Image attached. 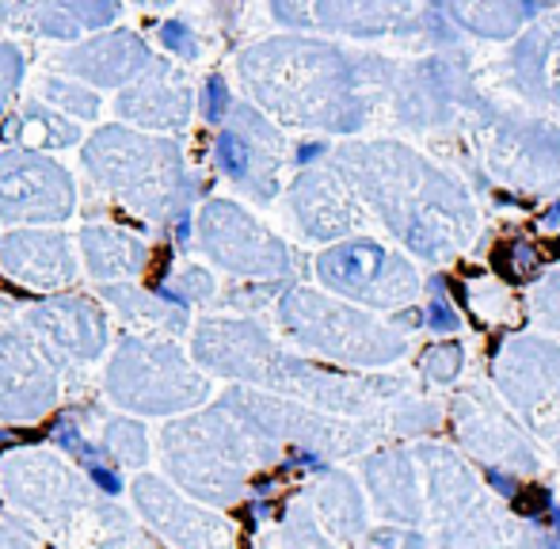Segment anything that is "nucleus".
<instances>
[{"instance_id": "f257e3e1", "label": "nucleus", "mask_w": 560, "mask_h": 549, "mask_svg": "<svg viewBox=\"0 0 560 549\" xmlns=\"http://www.w3.org/2000/svg\"><path fill=\"white\" fill-rule=\"evenodd\" d=\"M0 489L58 549H156L112 497L46 451L8 454L0 462Z\"/></svg>"}, {"instance_id": "f03ea898", "label": "nucleus", "mask_w": 560, "mask_h": 549, "mask_svg": "<svg viewBox=\"0 0 560 549\" xmlns=\"http://www.w3.org/2000/svg\"><path fill=\"white\" fill-rule=\"evenodd\" d=\"M84 172L115 202L149 222L184 218L191 184L176 141L141 135L130 127H100L84 141Z\"/></svg>"}, {"instance_id": "7ed1b4c3", "label": "nucleus", "mask_w": 560, "mask_h": 549, "mask_svg": "<svg viewBox=\"0 0 560 549\" xmlns=\"http://www.w3.org/2000/svg\"><path fill=\"white\" fill-rule=\"evenodd\" d=\"M107 397L126 412L168 416L207 397V378L172 340L122 336L107 366Z\"/></svg>"}, {"instance_id": "20e7f679", "label": "nucleus", "mask_w": 560, "mask_h": 549, "mask_svg": "<svg viewBox=\"0 0 560 549\" xmlns=\"http://www.w3.org/2000/svg\"><path fill=\"white\" fill-rule=\"evenodd\" d=\"M161 458L179 489L225 504L244 474V439L225 401L210 412L172 420L161 431Z\"/></svg>"}, {"instance_id": "39448f33", "label": "nucleus", "mask_w": 560, "mask_h": 549, "mask_svg": "<svg viewBox=\"0 0 560 549\" xmlns=\"http://www.w3.org/2000/svg\"><path fill=\"white\" fill-rule=\"evenodd\" d=\"M69 359L27 325L0 328V420L31 423L54 412Z\"/></svg>"}, {"instance_id": "423d86ee", "label": "nucleus", "mask_w": 560, "mask_h": 549, "mask_svg": "<svg viewBox=\"0 0 560 549\" xmlns=\"http://www.w3.org/2000/svg\"><path fill=\"white\" fill-rule=\"evenodd\" d=\"M77 207L73 176L54 156L4 149L0 153V222L4 225H54Z\"/></svg>"}, {"instance_id": "0eeeda50", "label": "nucleus", "mask_w": 560, "mask_h": 549, "mask_svg": "<svg viewBox=\"0 0 560 549\" xmlns=\"http://www.w3.org/2000/svg\"><path fill=\"white\" fill-rule=\"evenodd\" d=\"M156 61L161 58L149 50L141 35H133V31H104V35L89 38V43L69 46L66 54H58L54 66H58L61 73L77 77L81 84L126 92L130 84H138Z\"/></svg>"}, {"instance_id": "6e6552de", "label": "nucleus", "mask_w": 560, "mask_h": 549, "mask_svg": "<svg viewBox=\"0 0 560 549\" xmlns=\"http://www.w3.org/2000/svg\"><path fill=\"white\" fill-rule=\"evenodd\" d=\"M23 325L43 336L46 343H54L66 359H84V363L100 359L107 351V343H112L107 313L84 294L50 297V302L35 305L23 317Z\"/></svg>"}, {"instance_id": "1a4fd4ad", "label": "nucleus", "mask_w": 560, "mask_h": 549, "mask_svg": "<svg viewBox=\"0 0 560 549\" xmlns=\"http://www.w3.org/2000/svg\"><path fill=\"white\" fill-rule=\"evenodd\" d=\"M130 492L149 527L168 538L176 549H229V530L222 523L202 512V507L179 500L161 477H153V474L133 477Z\"/></svg>"}, {"instance_id": "9d476101", "label": "nucleus", "mask_w": 560, "mask_h": 549, "mask_svg": "<svg viewBox=\"0 0 560 549\" xmlns=\"http://www.w3.org/2000/svg\"><path fill=\"white\" fill-rule=\"evenodd\" d=\"M0 271L27 290H61L77 279V253L66 233L15 230L0 237Z\"/></svg>"}, {"instance_id": "9b49d317", "label": "nucleus", "mask_w": 560, "mask_h": 549, "mask_svg": "<svg viewBox=\"0 0 560 549\" xmlns=\"http://www.w3.org/2000/svg\"><path fill=\"white\" fill-rule=\"evenodd\" d=\"M115 112L122 122H133L141 135H149V130H179L191 119V89L176 77L172 61H156L138 84L118 92Z\"/></svg>"}, {"instance_id": "f8f14e48", "label": "nucleus", "mask_w": 560, "mask_h": 549, "mask_svg": "<svg viewBox=\"0 0 560 549\" xmlns=\"http://www.w3.org/2000/svg\"><path fill=\"white\" fill-rule=\"evenodd\" d=\"M202 248L229 271H267L275 264L271 241L259 237V230L229 202H210L199 218Z\"/></svg>"}, {"instance_id": "ddd939ff", "label": "nucleus", "mask_w": 560, "mask_h": 549, "mask_svg": "<svg viewBox=\"0 0 560 549\" xmlns=\"http://www.w3.org/2000/svg\"><path fill=\"white\" fill-rule=\"evenodd\" d=\"M81 253L89 274L104 282V287L112 279L115 282L130 279V274H138L149 264V248L133 233L118 230V225H84Z\"/></svg>"}, {"instance_id": "4468645a", "label": "nucleus", "mask_w": 560, "mask_h": 549, "mask_svg": "<svg viewBox=\"0 0 560 549\" xmlns=\"http://www.w3.org/2000/svg\"><path fill=\"white\" fill-rule=\"evenodd\" d=\"M104 302H112L126 325L138 328V332H145V336H153V340H161V336H179L187 328L184 305L164 302V297L153 294L149 287H133V282H107Z\"/></svg>"}, {"instance_id": "2eb2a0df", "label": "nucleus", "mask_w": 560, "mask_h": 549, "mask_svg": "<svg viewBox=\"0 0 560 549\" xmlns=\"http://www.w3.org/2000/svg\"><path fill=\"white\" fill-rule=\"evenodd\" d=\"M0 135L12 141V149H27V153H50V149L77 145V141H81V127H77V122H69L66 115H58L50 104H43V100H27V104H23V112L15 115V119H8Z\"/></svg>"}, {"instance_id": "dca6fc26", "label": "nucleus", "mask_w": 560, "mask_h": 549, "mask_svg": "<svg viewBox=\"0 0 560 549\" xmlns=\"http://www.w3.org/2000/svg\"><path fill=\"white\" fill-rule=\"evenodd\" d=\"M0 23H8L12 31L61 38V43L84 35V23L77 20L73 4H0Z\"/></svg>"}, {"instance_id": "f3484780", "label": "nucleus", "mask_w": 560, "mask_h": 549, "mask_svg": "<svg viewBox=\"0 0 560 549\" xmlns=\"http://www.w3.org/2000/svg\"><path fill=\"white\" fill-rule=\"evenodd\" d=\"M218 164H222V172L233 184H241L244 191L252 195H271V187L264 184V172H259V145L248 138V127H244V119L236 122V127L222 130V138H218Z\"/></svg>"}, {"instance_id": "a211bd4d", "label": "nucleus", "mask_w": 560, "mask_h": 549, "mask_svg": "<svg viewBox=\"0 0 560 549\" xmlns=\"http://www.w3.org/2000/svg\"><path fill=\"white\" fill-rule=\"evenodd\" d=\"M38 96H43V104L61 107V112L77 115V119L92 122L100 115V96L84 89L81 81H66V77H43V84H38Z\"/></svg>"}, {"instance_id": "6ab92c4d", "label": "nucleus", "mask_w": 560, "mask_h": 549, "mask_svg": "<svg viewBox=\"0 0 560 549\" xmlns=\"http://www.w3.org/2000/svg\"><path fill=\"white\" fill-rule=\"evenodd\" d=\"M104 446L115 454L118 466H145L149 458V439H145V428L138 420H104Z\"/></svg>"}, {"instance_id": "aec40b11", "label": "nucleus", "mask_w": 560, "mask_h": 549, "mask_svg": "<svg viewBox=\"0 0 560 549\" xmlns=\"http://www.w3.org/2000/svg\"><path fill=\"white\" fill-rule=\"evenodd\" d=\"M377 260H382V253L370 245H347L339 248V253H332L325 260V271L332 274V279H347V282H359L366 279V274H374Z\"/></svg>"}, {"instance_id": "412c9836", "label": "nucleus", "mask_w": 560, "mask_h": 549, "mask_svg": "<svg viewBox=\"0 0 560 549\" xmlns=\"http://www.w3.org/2000/svg\"><path fill=\"white\" fill-rule=\"evenodd\" d=\"M20 84H23V50L0 38V130H4V115L12 107Z\"/></svg>"}, {"instance_id": "4be33fe9", "label": "nucleus", "mask_w": 560, "mask_h": 549, "mask_svg": "<svg viewBox=\"0 0 560 549\" xmlns=\"http://www.w3.org/2000/svg\"><path fill=\"white\" fill-rule=\"evenodd\" d=\"M73 12H77V20L84 23V31H104L107 23L118 20V12H122V8H118V4H96V0H73Z\"/></svg>"}, {"instance_id": "5701e85b", "label": "nucleus", "mask_w": 560, "mask_h": 549, "mask_svg": "<svg viewBox=\"0 0 560 549\" xmlns=\"http://www.w3.org/2000/svg\"><path fill=\"white\" fill-rule=\"evenodd\" d=\"M161 38H164V46H168L176 58H195V38L187 35V27L184 23H176V20H168V23H161Z\"/></svg>"}, {"instance_id": "b1692460", "label": "nucleus", "mask_w": 560, "mask_h": 549, "mask_svg": "<svg viewBox=\"0 0 560 549\" xmlns=\"http://www.w3.org/2000/svg\"><path fill=\"white\" fill-rule=\"evenodd\" d=\"M225 107H229V92H225L222 77H210V84L202 89V115H207L210 122H222Z\"/></svg>"}, {"instance_id": "393cba45", "label": "nucleus", "mask_w": 560, "mask_h": 549, "mask_svg": "<svg viewBox=\"0 0 560 549\" xmlns=\"http://www.w3.org/2000/svg\"><path fill=\"white\" fill-rule=\"evenodd\" d=\"M0 549H43L31 538L27 527H15V523L0 519Z\"/></svg>"}]
</instances>
